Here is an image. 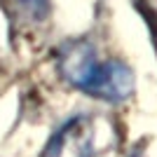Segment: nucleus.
<instances>
[{
	"label": "nucleus",
	"instance_id": "nucleus-1",
	"mask_svg": "<svg viewBox=\"0 0 157 157\" xmlns=\"http://www.w3.org/2000/svg\"><path fill=\"white\" fill-rule=\"evenodd\" d=\"M94 155V124L85 115L68 120L47 148V157H92Z\"/></svg>",
	"mask_w": 157,
	"mask_h": 157
},
{
	"label": "nucleus",
	"instance_id": "nucleus-3",
	"mask_svg": "<svg viewBox=\"0 0 157 157\" xmlns=\"http://www.w3.org/2000/svg\"><path fill=\"white\" fill-rule=\"evenodd\" d=\"M134 73L122 61H105L98 63L94 78L89 80L85 92L89 96L103 98V101H122L134 92Z\"/></svg>",
	"mask_w": 157,
	"mask_h": 157
},
{
	"label": "nucleus",
	"instance_id": "nucleus-4",
	"mask_svg": "<svg viewBox=\"0 0 157 157\" xmlns=\"http://www.w3.org/2000/svg\"><path fill=\"white\" fill-rule=\"evenodd\" d=\"M21 2L28 5L35 14H38V12H45V7H47V0H21Z\"/></svg>",
	"mask_w": 157,
	"mask_h": 157
},
{
	"label": "nucleus",
	"instance_id": "nucleus-2",
	"mask_svg": "<svg viewBox=\"0 0 157 157\" xmlns=\"http://www.w3.org/2000/svg\"><path fill=\"white\" fill-rule=\"evenodd\" d=\"M98 63L94 47L85 40H71L59 49V71L73 87L85 92L89 80L94 78Z\"/></svg>",
	"mask_w": 157,
	"mask_h": 157
}]
</instances>
